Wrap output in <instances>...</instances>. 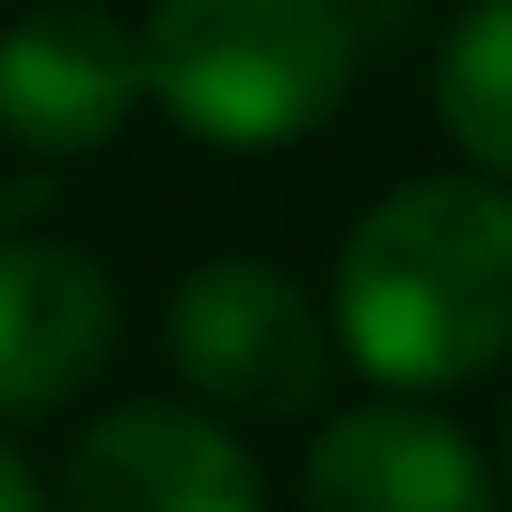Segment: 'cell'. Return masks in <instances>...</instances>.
Returning <instances> with one entry per match:
<instances>
[{"instance_id":"6da1fadb","label":"cell","mask_w":512,"mask_h":512,"mask_svg":"<svg viewBox=\"0 0 512 512\" xmlns=\"http://www.w3.org/2000/svg\"><path fill=\"white\" fill-rule=\"evenodd\" d=\"M332 342L389 399H446L512 361V190L475 171L389 181L332 247Z\"/></svg>"},{"instance_id":"7a4b0ae2","label":"cell","mask_w":512,"mask_h":512,"mask_svg":"<svg viewBox=\"0 0 512 512\" xmlns=\"http://www.w3.org/2000/svg\"><path fill=\"white\" fill-rule=\"evenodd\" d=\"M143 105L209 152L313 143L361 95V0H152Z\"/></svg>"},{"instance_id":"3957f363","label":"cell","mask_w":512,"mask_h":512,"mask_svg":"<svg viewBox=\"0 0 512 512\" xmlns=\"http://www.w3.org/2000/svg\"><path fill=\"white\" fill-rule=\"evenodd\" d=\"M162 361L228 427H313L342 389L323 294L275 256H200L162 294Z\"/></svg>"},{"instance_id":"277c9868","label":"cell","mask_w":512,"mask_h":512,"mask_svg":"<svg viewBox=\"0 0 512 512\" xmlns=\"http://www.w3.org/2000/svg\"><path fill=\"white\" fill-rule=\"evenodd\" d=\"M143 114V38L105 0H29L0 19V143L29 162H95Z\"/></svg>"},{"instance_id":"5b68a950","label":"cell","mask_w":512,"mask_h":512,"mask_svg":"<svg viewBox=\"0 0 512 512\" xmlns=\"http://www.w3.org/2000/svg\"><path fill=\"white\" fill-rule=\"evenodd\" d=\"M48 512H266V465L190 399H114L67 437Z\"/></svg>"},{"instance_id":"8992f818","label":"cell","mask_w":512,"mask_h":512,"mask_svg":"<svg viewBox=\"0 0 512 512\" xmlns=\"http://www.w3.org/2000/svg\"><path fill=\"white\" fill-rule=\"evenodd\" d=\"M124 351V285L95 247L10 228L0 238V437L38 418H67L86 389H105Z\"/></svg>"},{"instance_id":"52a82bcc","label":"cell","mask_w":512,"mask_h":512,"mask_svg":"<svg viewBox=\"0 0 512 512\" xmlns=\"http://www.w3.org/2000/svg\"><path fill=\"white\" fill-rule=\"evenodd\" d=\"M304 512H503V475L437 399H332L294 465Z\"/></svg>"},{"instance_id":"ba28073f","label":"cell","mask_w":512,"mask_h":512,"mask_svg":"<svg viewBox=\"0 0 512 512\" xmlns=\"http://www.w3.org/2000/svg\"><path fill=\"white\" fill-rule=\"evenodd\" d=\"M427 105H437V133L456 143V162L512 190V0H465L446 19Z\"/></svg>"},{"instance_id":"9c48e42d","label":"cell","mask_w":512,"mask_h":512,"mask_svg":"<svg viewBox=\"0 0 512 512\" xmlns=\"http://www.w3.org/2000/svg\"><path fill=\"white\" fill-rule=\"evenodd\" d=\"M0 512H48V484H38V465L10 437H0Z\"/></svg>"},{"instance_id":"30bf717a","label":"cell","mask_w":512,"mask_h":512,"mask_svg":"<svg viewBox=\"0 0 512 512\" xmlns=\"http://www.w3.org/2000/svg\"><path fill=\"white\" fill-rule=\"evenodd\" d=\"M494 475H503V512H512V389H503V465Z\"/></svg>"},{"instance_id":"8fae6325","label":"cell","mask_w":512,"mask_h":512,"mask_svg":"<svg viewBox=\"0 0 512 512\" xmlns=\"http://www.w3.org/2000/svg\"><path fill=\"white\" fill-rule=\"evenodd\" d=\"M0 10H10V0H0Z\"/></svg>"}]
</instances>
